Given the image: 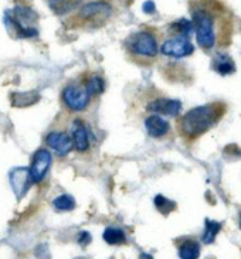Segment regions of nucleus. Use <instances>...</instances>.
<instances>
[{
    "mask_svg": "<svg viewBox=\"0 0 241 259\" xmlns=\"http://www.w3.org/2000/svg\"><path fill=\"white\" fill-rule=\"evenodd\" d=\"M223 113V105L210 104L193 108L180 120V132L187 139H196L207 132L219 120Z\"/></svg>",
    "mask_w": 241,
    "mask_h": 259,
    "instance_id": "f257e3e1",
    "label": "nucleus"
},
{
    "mask_svg": "<svg viewBox=\"0 0 241 259\" xmlns=\"http://www.w3.org/2000/svg\"><path fill=\"white\" fill-rule=\"evenodd\" d=\"M193 21H194V28H196V38L200 47L212 49L216 44L214 23H213L212 16L205 10H198L193 14Z\"/></svg>",
    "mask_w": 241,
    "mask_h": 259,
    "instance_id": "f03ea898",
    "label": "nucleus"
},
{
    "mask_svg": "<svg viewBox=\"0 0 241 259\" xmlns=\"http://www.w3.org/2000/svg\"><path fill=\"white\" fill-rule=\"evenodd\" d=\"M128 49L135 56L153 58L157 54V42L152 33L139 31L128 40Z\"/></svg>",
    "mask_w": 241,
    "mask_h": 259,
    "instance_id": "7ed1b4c3",
    "label": "nucleus"
},
{
    "mask_svg": "<svg viewBox=\"0 0 241 259\" xmlns=\"http://www.w3.org/2000/svg\"><path fill=\"white\" fill-rule=\"evenodd\" d=\"M91 95L87 91V88H81V87H75V85H70L63 91V101L70 108L71 111H84L85 108L90 104Z\"/></svg>",
    "mask_w": 241,
    "mask_h": 259,
    "instance_id": "20e7f679",
    "label": "nucleus"
},
{
    "mask_svg": "<svg viewBox=\"0 0 241 259\" xmlns=\"http://www.w3.org/2000/svg\"><path fill=\"white\" fill-rule=\"evenodd\" d=\"M194 51V46L191 44L186 35H177L173 38H169L163 42L162 54L175 58H182V57L190 56Z\"/></svg>",
    "mask_w": 241,
    "mask_h": 259,
    "instance_id": "39448f33",
    "label": "nucleus"
},
{
    "mask_svg": "<svg viewBox=\"0 0 241 259\" xmlns=\"http://www.w3.org/2000/svg\"><path fill=\"white\" fill-rule=\"evenodd\" d=\"M9 182H10V186H12V189H13L16 197H17V198H21V197L27 193V190L30 189V184L33 183V180H31V175H30V168H13V170L9 173Z\"/></svg>",
    "mask_w": 241,
    "mask_h": 259,
    "instance_id": "423d86ee",
    "label": "nucleus"
},
{
    "mask_svg": "<svg viewBox=\"0 0 241 259\" xmlns=\"http://www.w3.org/2000/svg\"><path fill=\"white\" fill-rule=\"evenodd\" d=\"M51 154L49 150L42 149L34 154L33 157V163L30 166V175H31V180L33 183H40L44 179L46 173L49 171L50 164H51Z\"/></svg>",
    "mask_w": 241,
    "mask_h": 259,
    "instance_id": "0eeeda50",
    "label": "nucleus"
},
{
    "mask_svg": "<svg viewBox=\"0 0 241 259\" xmlns=\"http://www.w3.org/2000/svg\"><path fill=\"white\" fill-rule=\"evenodd\" d=\"M111 13H112V9L108 3L94 2V3H90V5H87L81 9L79 17H83L85 20L104 21L111 16Z\"/></svg>",
    "mask_w": 241,
    "mask_h": 259,
    "instance_id": "6e6552de",
    "label": "nucleus"
},
{
    "mask_svg": "<svg viewBox=\"0 0 241 259\" xmlns=\"http://www.w3.org/2000/svg\"><path fill=\"white\" fill-rule=\"evenodd\" d=\"M46 142L60 156H65L74 146V140L64 132H50L46 138Z\"/></svg>",
    "mask_w": 241,
    "mask_h": 259,
    "instance_id": "1a4fd4ad",
    "label": "nucleus"
},
{
    "mask_svg": "<svg viewBox=\"0 0 241 259\" xmlns=\"http://www.w3.org/2000/svg\"><path fill=\"white\" fill-rule=\"evenodd\" d=\"M182 109V104L177 99H156L148 104V111L152 112H159L169 115V116H177Z\"/></svg>",
    "mask_w": 241,
    "mask_h": 259,
    "instance_id": "9d476101",
    "label": "nucleus"
},
{
    "mask_svg": "<svg viewBox=\"0 0 241 259\" xmlns=\"http://www.w3.org/2000/svg\"><path fill=\"white\" fill-rule=\"evenodd\" d=\"M72 140L74 146L78 152H85L90 147V140H88V131L81 119H75L72 125Z\"/></svg>",
    "mask_w": 241,
    "mask_h": 259,
    "instance_id": "9b49d317",
    "label": "nucleus"
},
{
    "mask_svg": "<svg viewBox=\"0 0 241 259\" xmlns=\"http://www.w3.org/2000/svg\"><path fill=\"white\" fill-rule=\"evenodd\" d=\"M145 127L152 138H162L169 132V123L157 115L149 116L145 119Z\"/></svg>",
    "mask_w": 241,
    "mask_h": 259,
    "instance_id": "f8f14e48",
    "label": "nucleus"
},
{
    "mask_svg": "<svg viewBox=\"0 0 241 259\" xmlns=\"http://www.w3.org/2000/svg\"><path fill=\"white\" fill-rule=\"evenodd\" d=\"M200 255V246L196 241L187 239L179 246V256L180 259H197Z\"/></svg>",
    "mask_w": 241,
    "mask_h": 259,
    "instance_id": "ddd939ff",
    "label": "nucleus"
},
{
    "mask_svg": "<svg viewBox=\"0 0 241 259\" xmlns=\"http://www.w3.org/2000/svg\"><path fill=\"white\" fill-rule=\"evenodd\" d=\"M102 237H104V241L109 245H119V244H124L127 241L124 231L118 230V228H106Z\"/></svg>",
    "mask_w": 241,
    "mask_h": 259,
    "instance_id": "4468645a",
    "label": "nucleus"
},
{
    "mask_svg": "<svg viewBox=\"0 0 241 259\" xmlns=\"http://www.w3.org/2000/svg\"><path fill=\"white\" fill-rule=\"evenodd\" d=\"M221 224L217 221H212V220H206V231L203 235V242L205 244H213L217 232L220 231Z\"/></svg>",
    "mask_w": 241,
    "mask_h": 259,
    "instance_id": "2eb2a0df",
    "label": "nucleus"
},
{
    "mask_svg": "<svg viewBox=\"0 0 241 259\" xmlns=\"http://www.w3.org/2000/svg\"><path fill=\"white\" fill-rule=\"evenodd\" d=\"M53 205L58 211H71L74 210V207H75V200L68 194H63V196L57 197L56 200L53 201Z\"/></svg>",
    "mask_w": 241,
    "mask_h": 259,
    "instance_id": "dca6fc26",
    "label": "nucleus"
},
{
    "mask_svg": "<svg viewBox=\"0 0 241 259\" xmlns=\"http://www.w3.org/2000/svg\"><path fill=\"white\" fill-rule=\"evenodd\" d=\"M85 88L87 91L90 92V95L94 97V95H99L101 92L104 91V81L99 77H92L88 79V82L85 84Z\"/></svg>",
    "mask_w": 241,
    "mask_h": 259,
    "instance_id": "f3484780",
    "label": "nucleus"
},
{
    "mask_svg": "<svg viewBox=\"0 0 241 259\" xmlns=\"http://www.w3.org/2000/svg\"><path fill=\"white\" fill-rule=\"evenodd\" d=\"M155 205L157 210L163 212V214H169L172 211L176 208V204L173 203V201H170L168 200L166 197L163 196H157L155 198Z\"/></svg>",
    "mask_w": 241,
    "mask_h": 259,
    "instance_id": "a211bd4d",
    "label": "nucleus"
},
{
    "mask_svg": "<svg viewBox=\"0 0 241 259\" xmlns=\"http://www.w3.org/2000/svg\"><path fill=\"white\" fill-rule=\"evenodd\" d=\"M216 70L219 71L220 74H223V75L231 74V72H234L233 61H231V60H228L227 57H223V60H220L219 63H217V67H216Z\"/></svg>",
    "mask_w": 241,
    "mask_h": 259,
    "instance_id": "6ab92c4d",
    "label": "nucleus"
},
{
    "mask_svg": "<svg viewBox=\"0 0 241 259\" xmlns=\"http://www.w3.org/2000/svg\"><path fill=\"white\" fill-rule=\"evenodd\" d=\"M173 28H176L177 31H179V35H186L187 37L191 31V23L182 19V20H179L177 23L173 24Z\"/></svg>",
    "mask_w": 241,
    "mask_h": 259,
    "instance_id": "aec40b11",
    "label": "nucleus"
},
{
    "mask_svg": "<svg viewBox=\"0 0 241 259\" xmlns=\"http://www.w3.org/2000/svg\"><path fill=\"white\" fill-rule=\"evenodd\" d=\"M142 10H143V12H145L146 14L155 13V10H156L155 3H153L152 0H149V2H145V3H143V6H142Z\"/></svg>",
    "mask_w": 241,
    "mask_h": 259,
    "instance_id": "412c9836",
    "label": "nucleus"
},
{
    "mask_svg": "<svg viewBox=\"0 0 241 259\" xmlns=\"http://www.w3.org/2000/svg\"><path fill=\"white\" fill-rule=\"evenodd\" d=\"M91 241V237H90V234L88 232H79V238H78V242L81 244V245H87L88 242Z\"/></svg>",
    "mask_w": 241,
    "mask_h": 259,
    "instance_id": "4be33fe9",
    "label": "nucleus"
},
{
    "mask_svg": "<svg viewBox=\"0 0 241 259\" xmlns=\"http://www.w3.org/2000/svg\"><path fill=\"white\" fill-rule=\"evenodd\" d=\"M141 259H153V258H152L150 255H148V253H142Z\"/></svg>",
    "mask_w": 241,
    "mask_h": 259,
    "instance_id": "5701e85b",
    "label": "nucleus"
},
{
    "mask_svg": "<svg viewBox=\"0 0 241 259\" xmlns=\"http://www.w3.org/2000/svg\"><path fill=\"white\" fill-rule=\"evenodd\" d=\"M240 227H241V223H240Z\"/></svg>",
    "mask_w": 241,
    "mask_h": 259,
    "instance_id": "b1692460",
    "label": "nucleus"
}]
</instances>
